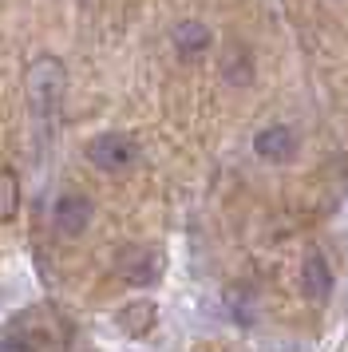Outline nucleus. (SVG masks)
I'll list each match as a JSON object with an SVG mask.
<instances>
[{
  "label": "nucleus",
  "instance_id": "6e6552de",
  "mask_svg": "<svg viewBox=\"0 0 348 352\" xmlns=\"http://www.w3.org/2000/svg\"><path fill=\"white\" fill-rule=\"evenodd\" d=\"M119 329H123L127 336H146L151 329H155V320H158V305L151 301V297H142V301H131L119 309Z\"/></svg>",
  "mask_w": 348,
  "mask_h": 352
},
{
  "label": "nucleus",
  "instance_id": "1a4fd4ad",
  "mask_svg": "<svg viewBox=\"0 0 348 352\" xmlns=\"http://www.w3.org/2000/svg\"><path fill=\"white\" fill-rule=\"evenodd\" d=\"M221 76H226V83H234V87H246V83L253 80V60L246 48H230L226 56H221Z\"/></svg>",
  "mask_w": 348,
  "mask_h": 352
},
{
  "label": "nucleus",
  "instance_id": "423d86ee",
  "mask_svg": "<svg viewBox=\"0 0 348 352\" xmlns=\"http://www.w3.org/2000/svg\"><path fill=\"white\" fill-rule=\"evenodd\" d=\"M301 289H305V297H309V301H329V293H332V265H329V257L320 254V250H313V254L301 261Z\"/></svg>",
  "mask_w": 348,
  "mask_h": 352
},
{
  "label": "nucleus",
  "instance_id": "f257e3e1",
  "mask_svg": "<svg viewBox=\"0 0 348 352\" xmlns=\"http://www.w3.org/2000/svg\"><path fill=\"white\" fill-rule=\"evenodd\" d=\"M63 87H67V72L56 56H36L24 72V91H28V103L32 111L40 119H52L60 111V99H63Z\"/></svg>",
  "mask_w": 348,
  "mask_h": 352
},
{
  "label": "nucleus",
  "instance_id": "39448f33",
  "mask_svg": "<svg viewBox=\"0 0 348 352\" xmlns=\"http://www.w3.org/2000/svg\"><path fill=\"white\" fill-rule=\"evenodd\" d=\"M253 151L265 162H289L297 155V131L289 123H269V127H261L253 135Z\"/></svg>",
  "mask_w": 348,
  "mask_h": 352
},
{
  "label": "nucleus",
  "instance_id": "20e7f679",
  "mask_svg": "<svg viewBox=\"0 0 348 352\" xmlns=\"http://www.w3.org/2000/svg\"><path fill=\"white\" fill-rule=\"evenodd\" d=\"M115 270L131 285H151L162 273V257L155 250H146V245H127L123 254H119V261H115Z\"/></svg>",
  "mask_w": 348,
  "mask_h": 352
},
{
  "label": "nucleus",
  "instance_id": "9b49d317",
  "mask_svg": "<svg viewBox=\"0 0 348 352\" xmlns=\"http://www.w3.org/2000/svg\"><path fill=\"white\" fill-rule=\"evenodd\" d=\"M36 333H24V329H12V333L0 336V352H36Z\"/></svg>",
  "mask_w": 348,
  "mask_h": 352
},
{
  "label": "nucleus",
  "instance_id": "7ed1b4c3",
  "mask_svg": "<svg viewBox=\"0 0 348 352\" xmlns=\"http://www.w3.org/2000/svg\"><path fill=\"white\" fill-rule=\"evenodd\" d=\"M91 214H95V206L87 194H60L56 206H52V226L60 230L63 238H79L87 230V222H91Z\"/></svg>",
  "mask_w": 348,
  "mask_h": 352
},
{
  "label": "nucleus",
  "instance_id": "f03ea898",
  "mask_svg": "<svg viewBox=\"0 0 348 352\" xmlns=\"http://www.w3.org/2000/svg\"><path fill=\"white\" fill-rule=\"evenodd\" d=\"M135 159H139V143L123 131H103L87 143V162L103 175H119L127 166H135Z\"/></svg>",
  "mask_w": 348,
  "mask_h": 352
},
{
  "label": "nucleus",
  "instance_id": "0eeeda50",
  "mask_svg": "<svg viewBox=\"0 0 348 352\" xmlns=\"http://www.w3.org/2000/svg\"><path fill=\"white\" fill-rule=\"evenodd\" d=\"M171 44H174V52H178V56L198 60V56H206V52H210L214 36H210V28H206L202 20H182V24H174Z\"/></svg>",
  "mask_w": 348,
  "mask_h": 352
},
{
  "label": "nucleus",
  "instance_id": "9d476101",
  "mask_svg": "<svg viewBox=\"0 0 348 352\" xmlns=\"http://www.w3.org/2000/svg\"><path fill=\"white\" fill-rule=\"evenodd\" d=\"M20 214V178L12 166H0V222H12Z\"/></svg>",
  "mask_w": 348,
  "mask_h": 352
}]
</instances>
